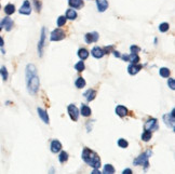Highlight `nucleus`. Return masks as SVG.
Segmentation results:
<instances>
[{
    "mask_svg": "<svg viewBox=\"0 0 175 174\" xmlns=\"http://www.w3.org/2000/svg\"><path fill=\"white\" fill-rule=\"evenodd\" d=\"M96 5H97V8H99V12L106 11L107 8H108V2H107V0H96Z\"/></svg>",
    "mask_w": 175,
    "mask_h": 174,
    "instance_id": "nucleus-18",
    "label": "nucleus"
},
{
    "mask_svg": "<svg viewBox=\"0 0 175 174\" xmlns=\"http://www.w3.org/2000/svg\"><path fill=\"white\" fill-rule=\"evenodd\" d=\"M0 9H1V5H0Z\"/></svg>",
    "mask_w": 175,
    "mask_h": 174,
    "instance_id": "nucleus-42",
    "label": "nucleus"
},
{
    "mask_svg": "<svg viewBox=\"0 0 175 174\" xmlns=\"http://www.w3.org/2000/svg\"><path fill=\"white\" fill-rule=\"evenodd\" d=\"M103 173H105V174H113V173H115V168H113L111 164H106V166L104 167Z\"/></svg>",
    "mask_w": 175,
    "mask_h": 174,
    "instance_id": "nucleus-29",
    "label": "nucleus"
},
{
    "mask_svg": "<svg viewBox=\"0 0 175 174\" xmlns=\"http://www.w3.org/2000/svg\"><path fill=\"white\" fill-rule=\"evenodd\" d=\"M122 174H132V170H131V169H126V170H123Z\"/></svg>",
    "mask_w": 175,
    "mask_h": 174,
    "instance_id": "nucleus-38",
    "label": "nucleus"
},
{
    "mask_svg": "<svg viewBox=\"0 0 175 174\" xmlns=\"http://www.w3.org/2000/svg\"><path fill=\"white\" fill-rule=\"evenodd\" d=\"M19 12H20L21 14H24V15H29L30 13H32V5H30L28 0H25L24 2H23L22 7H21Z\"/></svg>",
    "mask_w": 175,
    "mask_h": 174,
    "instance_id": "nucleus-11",
    "label": "nucleus"
},
{
    "mask_svg": "<svg viewBox=\"0 0 175 174\" xmlns=\"http://www.w3.org/2000/svg\"><path fill=\"white\" fill-rule=\"evenodd\" d=\"M66 18L67 20H76L77 18V12L74 10V9H68V10L66 11Z\"/></svg>",
    "mask_w": 175,
    "mask_h": 174,
    "instance_id": "nucleus-23",
    "label": "nucleus"
},
{
    "mask_svg": "<svg viewBox=\"0 0 175 174\" xmlns=\"http://www.w3.org/2000/svg\"><path fill=\"white\" fill-rule=\"evenodd\" d=\"M68 154H67L66 152H59V160L61 163H63V162H66L67 160H68Z\"/></svg>",
    "mask_w": 175,
    "mask_h": 174,
    "instance_id": "nucleus-28",
    "label": "nucleus"
},
{
    "mask_svg": "<svg viewBox=\"0 0 175 174\" xmlns=\"http://www.w3.org/2000/svg\"><path fill=\"white\" fill-rule=\"evenodd\" d=\"M168 85H169V87H170L172 90H175V81H174V79H173V78H169Z\"/></svg>",
    "mask_w": 175,
    "mask_h": 174,
    "instance_id": "nucleus-35",
    "label": "nucleus"
},
{
    "mask_svg": "<svg viewBox=\"0 0 175 174\" xmlns=\"http://www.w3.org/2000/svg\"><path fill=\"white\" fill-rule=\"evenodd\" d=\"M0 75L2 76L3 81H7V80H8V76H9V74H8V70H7V68H5V66H2V67L0 68Z\"/></svg>",
    "mask_w": 175,
    "mask_h": 174,
    "instance_id": "nucleus-31",
    "label": "nucleus"
},
{
    "mask_svg": "<svg viewBox=\"0 0 175 174\" xmlns=\"http://www.w3.org/2000/svg\"><path fill=\"white\" fill-rule=\"evenodd\" d=\"M169 28H170V25H169L168 23H161V24L159 25V30H160L161 32H168Z\"/></svg>",
    "mask_w": 175,
    "mask_h": 174,
    "instance_id": "nucleus-32",
    "label": "nucleus"
},
{
    "mask_svg": "<svg viewBox=\"0 0 175 174\" xmlns=\"http://www.w3.org/2000/svg\"><path fill=\"white\" fill-rule=\"evenodd\" d=\"M151 155H153V152H151V150H147V152H143V154L140 155L136 159H134L133 164H134V166H142V167L146 170L148 168V166H149L148 158L151 157Z\"/></svg>",
    "mask_w": 175,
    "mask_h": 174,
    "instance_id": "nucleus-2",
    "label": "nucleus"
},
{
    "mask_svg": "<svg viewBox=\"0 0 175 174\" xmlns=\"http://www.w3.org/2000/svg\"><path fill=\"white\" fill-rule=\"evenodd\" d=\"M151 136H153V134H151V131L144 130L143 134H142V139H143L144 142H148V141H150Z\"/></svg>",
    "mask_w": 175,
    "mask_h": 174,
    "instance_id": "nucleus-25",
    "label": "nucleus"
},
{
    "mask_svg": "<svg viewBox=\"0 0 175 174\" xmlns=\"http://www.w3.org/2000/svg\"><path fill=\"white\" fill-rule=\"evenodd\" d=\"M117 144H118V146L121 147V148H126V147L129 146V143L126 142L124 139H119L118 142H117Z\"/></svg>",
    "mask_w": 175,
    "mask_h": 174,
    "instance_id": "nucleus-33",
    "label": "nucleus"
},
{
    "mask_svg": "<svg viewBox=\"0 0 175 174\" xmlns=\"http://www.w3.org/2000/svg\"><path fill=\"white\" fill-rule=\"evenodd\" d=\"M101 172L99 171V170L96 169V168H94V170H93V172H92V174H99Z\"/></svg>",
    "mask_w": 175,
    "mask_h": 174,
    "instance_id": "nucleus-40",
    "label": "nucleus"
},
{
    "mask_svg": "<svg viewBox=\"0 0 175 174\" xmlns=\"http://www.w3.org/2000/svg\"><path fill=\"white\" fill-rule=\"evenodd\" d=\"M82 160L92 168L99 169L101 167V158H99V156L95 152H93V150H91L89 148H84L82 150Z\"/></svg>",
    "mask_w": 175,
    "mask_h": 174,
    "instance_id": "nucleus-1",
    "label": "nucleus"
},
{
    "mask_svg": "<svg viewBox=\"0 0 175 174\" xmlns=\"http://www.w3.org/2000/svg\"><path fill=\"white\" fill-rule=\"evenodd\" d=\"M128 112H129L128 108L124 106H122V105H118V106L116 107V114L121 118L126 117V115H128Z\"/></svg>",
    "mask_w": 175,
    "mask_h": 174,
    "instance_id": "nucleus-17",
    "label": "nucleus"
},
{
    "mask_svg": "<svg viewBox=\"0 0 175 174\" xmlns=\"http://www.w3.org/2000/svg\"><path fill=\"white\" fill-rule=\"evenodd\" d=\"M175 110L173 109L171 112V114H168V115H164L163 116V119H164V122L167 123L168 127H170L172 130H174V122H175V118H174V114H175Z\"/></svg>",
    "mask_w": 175,
    "mask_h": 174,
    "instance_id": "nucleus-8",
    "label": "nucleus"
},
{
    "mask_svg": "<svg viewBox=\"0 0 175 174\" xmlns=\"http://www.w3.org/2000/svg\"><path fill=\"white\" fill-rule=\"evenodd\" d=\"M122 60L126 62H131L132 64H137L140 62V56L137 55V53H131L130 55H122Z\"/></svg>",
    "mask_w": 175,
    "mask_h": 174,
    "instance_id": "nucleus-9",
    "label": "nucleus"
},
{
    "mask_svg": "<svg viewBox=\"0 0 175 174\" xmlns=\"http://www.w3.org/2000/svg\"><path fill=\"white\" fill-rule=\"evenodd\" d=\"M159 74H160L161 77L169 78L170 77V69L167 67H162V68H160V70H159Z\"/></svg>",
    "mask_w": 175,
    "mask_h": 174,
    "instance_id": "nucleus-26",
    "label": "nucleus"
},
{
    "mask_svg": "<svg viewBox=\"0 0 175 174\" xmlns=\"http://www.w3.org/2000/svg\"><path fill=\"white\" fill-rule=\"evenodd\" d=\"M34 5H35V7H36V10L39 12L40 9H41V3H40L38 0H34Z\"/></svg>",
    "mask_w": 175,
    "mask_h": 174,
    "instance_id": "nucleus-37",
    "label": "nucleus"
},
{
    "mask_svg": "<svg viewBox=\"0 0 175 174\" xmlns=\"http://www.w3.org/2000/svg\"><path fill=\"white\" fill-rule=\"evenodd\" d=\"M3 45H5V41H3L2 37H0V47H3Z\"/></svg>",
    "mask_w": 175,
    "mask_h": 174,
    "instance_id": "nucleus-41",
    "label": "nucleus"
},
{
    "mask_svg": "<svg viewBox=\"0 0 175 174\" xmlns=\"http://www.w3.org/2000/svg\"><path fill=\"white\" fill-rule=\"evenodd\" d=\"M37 112H38V115H39L40 119H41L42 121L45 122V123L49 124L50 120H49V115H48V112H45V109L40 108V107H38V108H37Z\"/></svg>",
    "mask_w": 175,
    "mask_h": 174,
    "instance_id": "nucleus-14",
    "label": "nucleus"
},
{
    "mask_svg": "<svg viewBox=\"0 0 175 174\" xmlns=\"http://www.w3.org/2000/svg\"><path fill=\"white\" fill-rule=\"evenodd\" d=\"M5 12L7 15H12L13 13L15 12V7L14 5H11V3H9V5H7L5 7Z\"/></svg>",
    "mask_w": 175,
    "mask_h": 174,
    "instance_id": "nucleus-24",
    "label": "nucleus"
},
{
    "mask_svg": "<svg viewBox=\"0 0 175 174\" xmlns=\"http://www.w3.org/2000/svg\"><path fill=\"white\" fill-rule=\"evenodd\" d=\"M78 56H79L80 60H86L89 57V51L86 49H84V48H81L78 51Z\"/></svg>",
    "mask_w": 175,
    "mask_h": 174,
    "instance_id": "nucleus-22",
    "label": "nucleus"
},
{
    "mask_svg": "<svg viewBox=\"0 0 175 174\" xmlns=\"http://www.w3.org/2000/svg\"><path fill=\"white\" fill-rule=\"evenodd\" d=\"M113 54H115V56H116V57H120V56H121L120 53H119V52H116L115 50H113Z\"/></svg>",
    "mask_w": 175,
    "mask_h": 174,
    "instance_id": "nucleus-39",
    "label": "nucleus"
},
{
    "mask_svg": "<svg viewBox=\"0 0 175 174\" xmlns=\"http://www.w3.org/2000/svg\"><path fill=\"white\" fill-rule=\"evenodd\" d=\"M68 5L75 9H81L83 5V1L82 0H68Z\"/></svg>",
    "mask_w": 175,
    "mask_h": 174,
    "instance_id": "nucleus-21",
    "label": "nucleus"
},
{
    "mask_svg": "<svg viewBox=\"0 0 175 174\" xmlns=\"http://www.w3.org/2000/svg\"><path fill=\"white\" fill-rule=\"evenodd\" d=\"M80 114H81L83 117H90L91 114H92V110H91V108L88 106V105L82 104L81 105V109H80Z\"/></svg>",
    "mask_w": 175,
    "mask_h": 174,
    "instance_id": "nucleus-20",
    "label": "nucleus"
},
{
    "mask_svg": "<svg viewBox=\"0 0 175 174\" xmlns=\"http://www.w3.org/2000/svg\"><path fill=\"white\" fill-rule=\"evenodd\" d=\"M26 82H27V90L28 92L30 94H36L39 89V85H40V81H39V77H38L37 75H35L32 77L28 78L26 79Z\"/></svg>",
    "mask_w": 175,
    "mask_h": 174,
    "instance_id": "nucleus-3",
    "label": "nucleus"
},
{
    "mask_svg": "<svg viewBox=\"0 0 175 174\" xmlns=\"http://www.w3.org/2000/svg\"><path fill=\"white\" fill-rule=\"evenodd\" d=\"M67 110H68V115H69V117L72 118V120L77 121V120H78V117H79V109L77 108L76 105H74V104L68 105Z\"/></svg>",
    "mask_w": 175,
    "mask_h": 174,
    "instance_id": "nucleus-5",
    "label": "nucleus"
},
{
    "mask_svg": "<svg viewBox=\"0 0 175 174\" xmlns=\"http://www.w3.org/2000/svg\"><path fill=\"white\" fill-rule=\"evenodd\" d=\"M75 85H76V87L78 88V89H82L83 87H86V80H84L82 77H79L76 80Z\"/></svg>",
    "mask_w": 175,
    "mask_h": 174,
    "instance_id": "nucleus-27",
    "label": "nucleus"
},
{
    "mask_svg": "<svg viewBox=\"0 0 175 174\" xmlns=\"http://www.w3.org/2000/svg\"><path fill=\"white\" fill-rule=\"evenodd\" d=\"M144 129L147 131H155L158 129V123H157V119L156 118H151V119L147 120L144 124Z\"/></svg>",
    "mask_w": 175,
    "mask_h": 174,
    "instance_id": "nucleus-7",
    "label": "nucleus"
},
{
    "mask_svg": "<svg viewBox=\"0 0 175 174\" xmlns=\"http://www.w3.org/2000/svg\"><path fill=\"white\" fill-rule=\"evenodd\" d=\"M130 50H131V53H138L141 51V48L137 47V45H132V47L130 48Z\"/></svg>",
    "mask_w": 175,
    "mask_h": 174,
    "instance_id": "nucleus-36",
    "label": "nucleus"
},
{
    "mask_svg": "<svg viewBox=\"0 0 175 174\" xmlns=\"http://www.w3.org/2000/svg\"><path fill=\"white\" fill-rule=\"evenodd\" d=\"M83 96L86 97L88 102H91V101H93V99H95V96H96V91H95V90L89 89V90H88V91H86V92L83 94Z\"/></svg>",
    "mask_w": 175,
    "mask_h": 174,
    "instance_id": "nucleus-19",
    "label": "nucleus"
},
{
    "mask_svg": "<svg viewBox=\"0 0 175 174\" xmlns=\"http://www.w3.org/2000/svg\"><path fill=\"white\" fill-rule=\"evenodd\" d=\"M143 68V66L142 65H138V64H131L129 65L128 67V72L130 75H136L140 70Z\"/></svg>",
    "mask_w": 175,
    "mask_h": 174,
    "instance_id": "nucleus-16",
    "label": "nucleus"
},
{
    "mask_svg": "<svg viewBox=\"0 0 175 174\" xmlns=\"http://www.w3.org/2000/svg\"><path fill=\"white\" fill-rule=\"evenodd\" d=\"M84 68H86V66H84L83 61H80V62H78L76 65H75V69H76L77 72H83Z\"/></svg>",
    "mask_w": 175,
    "mask_h": 174,
    "instance_id": "nucleus-30",
    "label": "nucleus"
},
{
    "mask_svg": "<svg viewBox=\"0 0 175 174\" xmlns=\"http://www.w3.org/2000/svg\"><path fill=\"white\" fill-rule=\"evenodd\" d=\"M92 53V56L95 57V59H101L105 55V52H104V50L99 47H94L91 51Z\"/></svg>",
    "mask_w": 175,
    "mask_h": 174,
    "instance_id": "nucleus-15",
    "label": "nucleus"
},
{
    "mask_svg": "<svg viewBox=\"0 0 175 174\" xmlns=\"http://www.w3.org/2000/svg\"><path fill=\"white\" fill-rule=\"evenodd\" d=\"M45 41V28L42 27L41 35H40V40H39V43H38V53H39V56H42V54H43Z\"/></svg>",
    "mask_w": 175,
    "mask_h": 174,
    "instance_id": "nucleus-6",
    "label": "nucleus"
},
{
    "mask_svg": "<svg viewBox=\"0 0 175 174\" xmlns=\"http://www.w3.org/2000/svg\"><path fill=\"white\" fill-rule=\"evenodd\" d=\"M50 149H51L52 152L57 154V152H59L62 150V144H61V142L57 141V139H53L51 142V144H50Z\"/></svg>",
    "mask_w": 175,
    "mask_h": 174,
    "instance_id": "nucleus-13",
    "label": "nucleus"
},
{
    "mask_svg": "<svg viewBox=\"0 0 175 174\" xmlns=\"http://www.w3.org/2000/svg\"><path fill=\"white\" fill-rule=\"evenodd\" d=\"M66 21H67V18H66V16H59V18H57V26H59V27H62L63 25H65L66 24Z\"/></svg>",
    "mask_w": 175,
    "mask_h": 174,
    "instance_id": "nucleus-34",
    "label": "nucleus"
},
{
    "mask_svg": "<svg viewBox=\"0 0 175 174\" xmlns=\"http://www.w3.org/2000/svg\"><path fill=\"white\" fill-rule=\"evenodd\" d=\"M65 37H66V34H65L64 30L61 29V28H56V29H54L51 32V38H50V40H51V41H59V40L64 39Z\"/></svg>",
    "mask_w": 175,
    "mask_h": 174,
    "instance_id": "nucleus-4",
    "label": "nucleus"
},
{
    "mask_svg": "<svg viewBox=\"0 0 175 174\" xmlns=\"http://www.w3.org/2000/svg\"><path fill=\"white\" fill-rule=\"evenodd\" d=\"M0 25H1V28H5L7 32H10L13 27V21L11 20L9 16H5V18L0 22Z\"/></svg>",
    "mask_w": 175,
    "mask_h": 174,
    "instance_id": "nucleus-10",
    "label": "nucleus"
},
{
    "mask_svg": "<svg viewBox=\"0 0 175 174\" xmlns=\"http://www.w3.org/2000/svg\"><path fill=\"white\" fill-rule=\"evenodd\" d=\"M84 40H86V43L96 42V41L99 40V34H97L96 32H88V34H86V36H84Z\"/></svg>",
    "mask_w": 175,
    "mask_h": 174,
    "instance_id": "nucleus-12",
    "label": "nucleus"
}]
</instances>
